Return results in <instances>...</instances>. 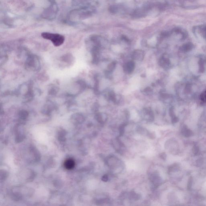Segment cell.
<instances>
[{"label":"cell","mask_w":206,"mask_h":206,"mask_svg":"<svg viewBox=\"0 0 206 206\" xmlns=\"http://www.w3.org/2000/svg\"><path fill=\"white\" fill-rule=\"evenodd\" d=\"M109 98L110 99V100L112 101V102H115L116 101V96L115 95V93L113 91H111L110 92V93L109 94Z\"/></svg>","instance_id":"7c38bea8"},{"label":"cell","mask_w":206,"mask_h":206,"mask_svg":"<svg viewBox=\"0 0 206 206\" xmlns=\"http://www.w3.org/2000/svg\"><path fill=\"white\" fill-rule=\"evenodd\" d=\"M171 34V33L169 32H162V35L163 37H167L170 35Z\"/></svg>","instance_id":"9a60e30c"},{"label":"cell","mask_w":206,"mask_h":206,"mask_svg":"<svg viewBox=\"0 0 206 206\" xmlns=\"http://www.w3.org/2000/svg\"><path fill=\"white\" fill-rule=\"evenodd\" d=\"M97 118L98 120L100 122H103V118H102V114L101 113H99L97 115Z\"/></svg>","instance_id":"5bb4252c"},{"label":"cell","mask_w":206,"mask_h":206,"mask_svg":"<svg viewBox=\"0 0 206 206\" xmlns=\"http://www.w3.org/2000/svg\"><path fill=\"white\" fill-rule=\"evenodd\" d=\"M41 36L43 39L50 40L56 47L63 44L65 40V37L58 34L45 32L42 33Z\"/></svg>","instance_id":"3957f363"},{"label":"cell","mask_w":206,"mask_h":206,"mask_svg":"<svg viewBox=\"0 0 206 206\" xmlns=\"http://www.w3.org/2000/svg\"><path fill=\"white\" fill-rule=\"evenodd\" d=\"M109 11L110 13H117L118 11V7L115 5H112L109 7Z\"/></svg>","instance_id":"8fae6325"},{"label":"cell","mask_w":206,"mask_h":206,"mask_svg":"<svg viewBox=\"0 0 206 206\" xmlns=\"http://www.w3.org/2000/svg\"><path fill=\"white\" fill-rule=\"evenodd\" d=\"M144 14V12L141 10H137L133 13V16L135 17H140L143 16Z\"/></svg>","instance_id":"9c48e42d"},{"label":"cell","mask_w":206,"mask_h":206,"mask_svg":"<svg viewBox=\"0 0 206 206\" xmlns=\"http://www.w3.org/2000/svg\"><path fill=\"white\" fill-rule=\"evenodd\" d=\"M144 92L147 95H151L152 94L153 91L152 89L150 87H147L144 89Z\"/></svg>","instance_id":"4fadbf2b"},{"label":"cell","mask_w":206,"mask_h":206,"mask_svg":"<svg viewBox=\"0 0 206 206\" xmlns=\"http://www.w3.org/2000/svg\"><path fill=\"white\" fill-rule=\"evenodd\" d=\"M144 53L141 50H136L132 54L133 59L137 61H142L144 59Z\"/></svg>","instance_id":"5b68a950"},{"label":"cell","mask_w":206,"mask_h":206,"mask_svg":"<svg viewBox=\"0 0 206 206\" xmlns=\"http://www.w3.org/2000/svg\"><path fill=\"white\" fill-rule=\"evenodd\" d=\"M116 65H117V62L115 61L111 62L108 66V71L109 72H112L115 69Z\"/></svg>","instance_id":"ba28073f"},{"label":"cell","mask_w":206,"mask_h":206,"mask_svg":"<svg viewBox=\"0 0 206 206\" xmlns=\"http://www.w3.org/2000/svg\"><path fill=\"white\" fill-rule=\"evenodd\" d=\"M89 7L77 8L70 11L67 16V20L70 22L76 23L83 20L91 14Z\"/></svg>","instance_id":"6da1fadb"},{"label":"cell","mask_w":206,"mask_h":206,"mask_svg":"<svg viewBox=\"0 0 206 206\" xmlns=\"http://www.w3.org/2000/svg\"><path fill=\"white\" fill-rule=\"evenodd\" d=\"M193 30L196 35H200L203 38H206V24L195 26L194 27Z\"/></svg>","instance_id":"277c9868"},{"label":"cell","mask_w":206,"mask_h":206,"mask_svg":"<svg viewBox=\"0 0 206 206\" xmlns=\"http://www.w3.org/2000/svg\"><path fill=\"white\" fill-rule=\"evenodd\" d=\"M159 64L161 66L163 67H165L168 65L169 62L167 59L165 58H162L159 61Z\"/></svg>","instance_id":"30bf717a"},{"label":"cell","mask_w":206,"mask_h":206,"mask_svg":"<svg viewBox=\"0 0 206 206\" xmlns=\"http://www.w3.org/2000/svg\"><path fill=\"white\" fill-rule=\"evenodd\" d=\"M50 4L42 12L41 17L45 20H52L57 17L58 12V5L54 1H50Z\"/></svg>","instance_id":"7a4b0ae2"},{"label":"cell","mask_w":206,"mask_h":206,"mask_svg":"<svg viewBox=\"0 0 206 206\" xmlns=\"http://www.w3.org/2000/svg\"><path fill=\"white\" fill-rule=\"evenodd\" d=\"M135 65L133 61H130L127 62L124 66V71L125 73L130 74L134 70Z\"/></svg>","instance_id":"8992f818"},{"label":"cell","mask_w":206,"mask_h":206,"mask_svg":"<svg viewBox=\"0 0 206 206\" xmlns=\"http://www.w3.org/2000/svg\"><path fill=\"white\" fill-rule=\"evenodd\" d=\"M75 161L71 159H67L64 163V166L68 170H71L75 167Z\"/></svg>","instance_id":"52a82bcc"},{"label":"cell","mask_w":206,"mask_h":206,"mask_svg":"<svg viewBox=\"0 0 206 206\" xmlns=\"http://www.w3.org/2000/svg\"><path fill=\"white\" fill-rule=\"evenodd\" d=\"M122 39H123V40H125V41H126L127 42H129V39H128L126 36H125V35H122Z\"/></svg>","instance_id":"e0dca14e"},{"label":"cell","mask_w":206,"mask_h":206,"mask_svg":"<svg viewBox=\"0 0 206 206\" xmlns=\"http://www.w3.org/2000/svg\"><path fill=\"white\" fill-rule=\"evenodd\" d=\"M50 1H54V0H50Z\"/></svg>","instance_id":"ac0fdd59"},{"label":"cell","mask_w":206,"mask_h":206,"mask_svg":"<svg viewBox=\"0 0 206 206\" xmlns=\"http://www.w3.org/2000/svg\"><path fill=\"white\" fill-rule=\"evenodd\" d=\"M102 181H104V182H107L108 180V177L106 175L102 177Z\"/></svg>","instance_id":"2e32d148"}]
</instances>
